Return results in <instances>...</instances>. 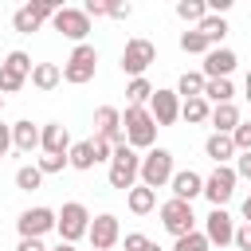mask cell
Here are the masks:
<instances>
[{
  "instance_id": "f546056e",
  "label": "cell",
  "mask_w": 251,
  "mask_h": 251,
  "mask_svg": "<svg viewBox=\"0 0 251 251\" xmlns=\"http://www.w3.org/2000/svg\"><path fill=\"white\" fill-rule=\"evenodd\" d=\"M176 16H180L184 24H196V27H200V20L208 16V4H204V0H176Z\"/></svg>"
},
{
  "instance_id": "d590c367",
  "label": "cell",
  "mask_w": 251,
  "mask_h": 251,
  "mask_svg": "<svg viewBox=\"0 0 251 251\" xmlns=\"http://www.w3.org/2000/svg\"><path fill=\"white\" fill-rule=\"evenodd\" d=\"M231 141H235V153H251V122H239Z\"/></svg>"
},
{
  "instance_id": "5bb4252c",
  "label": "cell",
  "mask_w": 251,
  "mask_h": 251,
  "mask_svg": "<svg viewBox=\"0 0 251 251\" xmlns=\"http://www.w3.org/2000/svg\"><path fill=\"white\" fill-rule=\"evenodd\" d=\"M86 239L94 243V251H110V247H118V239H122V224H118V216H114V212L94 216V220H90Z\"/></svg>"
},
{
  "instance_id": "7bdbcfd3",
  "label": "cell",
  "mask_w": 251,
  "mask_h": 251,
  "mask_svg": "<svg viewBox=\"0 0 251 251\" xmlns=\"http://www.w3.org/2000/svg\"><path fill=\"white\" fill-rule=\"evenodd\" d=\"M8 149H12V126H4V122H0V161L8 157Z\"/></svg>"
},
{
  "instance_id": "836d02e7",
  "label": "cell",
  "mask_w": 251,
  "mask_h": 251,
  "mask_svg": "<svg viewBox=\"0 0 251 251\" xmlns=\"http://www.w3.org/2000/svg\"><path fill=\"white\" fill-rule=\"evenodd\" d=\"M208 247H212V243H208V235H204V231H188V235H180V239H176V247H173V251H208Z\"/></svg>"
},
{
  "instance_id": "8992f818",
  "label": "cell",
  "mask_w": 251,
  "mask_h": 251,
  "mask_svg": "<svg viewBox=\"0 0 251 251\" xmlns=\"http://www.w3.org/2000/svg\"><path fill=\"white\" fill-rule=\"evenodd\" d=\"M31 71H35V63L27 51H8V59L0 63V94H16L31 78Z\"/></svg>"
},
{
  "instance_id": "8d00e7d4",
  "label": "cell",
  "mask_w": 251,
  "mask_h": 251,
  "mask_svg": "<svg viewBox=\"0 0 251 251\" xmlns=\"http://www.w3.org/2000/svg\"><path fill=\"white\" fill-rule=\"evenodd\" d=\"M122 247H126V251H145V247H149V235H141V231H129Z\"/></svg>"
},
{
  "instance_id": "c3c4849f",
  "label": "cell",
  "mask_w": 251,
  "mask_h": 251,
  "mask_svg": "<svg viewBox=\"0 0 251 251\" xmlns=\"http://www.w3.org/2000/svg\"><path fill=\"white\" fill-rule=\"evenodd\" d=\"M145 251H161V247H157V243H149V247H145Z\"/></svg>"
},
{
  "instance_id": "e0dca14e",
  "label": "cell",
  "mask_w": 251,
  "mask_h": 251,
  "mask_svg": "<svg viewBox=\"0 0 251 251\" xmlns=\"http://www.w3.org/2000/svg\"><path fill=\"white\" fill-rule=\"evenodd\" d=\"M235 51L231 47H212L208 55H204V67H200V75L204 78H231V71H235Z\"/></svg>"
},
{
  "instance_id": "3957f363",
  "label": "cell",
  "mask_w": 251,
  "mask_h": 251,
  "mask_svg": "<svg viewBox=\"0 0 251 251\" xmlns=\"http://www.w3.org/2000/svg\"><path fill=\"white\" fill-rule=\"evenodd\" d=\"M94 71H98V51H94L90 43H78V47L71 51V59L63 63V82L82 86V82L94 78Z\"/></svg>"
},
{
  "instance_id": "2e32d148",
  "label": "cell",
  "mask_w": 251,
  "mask_h": 251,
  "mask_svg": "<svg viewBox=\"0 0 251 251\" xmlns=\"http://www.w3.org/2000/svg\"><path fill=\"white\" fill-rule=\"evenodd\" d=\"M149 114H153L157 126H173V122L180 118V94H176V90H153Z\"/></svg>"
},
{
  "instance_id": "f1b7e54d",
  "label": "cell",
  "mask_w": 251,
  "mask_h": 251,
  "mask_svg": "<svg viewBox=\"0 0 251 251\" xmlns=\"http://www.w3.org/2000/svg\"><path fill=\"white\" fill-rule=\"evenodd\" d=\"M204 98H208V102H216V106L231 102V98H235V86H231V78H208V86H204Z\"/></svg>"
},
{
  "instance_id": "277c9868",
  "label": "cell",
  "mask_w": 251,
  "mask_h": 251,
  "mask_svg": "<svg viewBox=\"0 0 251 251\" xmlns=\"http://www.w3.org/2000/svg\"><path fill=\"white\" fill-rule=\"evenodd\" d=\"M173 173H176V169H173V153H169V149H149V153L141 157V184H145V188H153V192L165 188V184L173 180Z\"/></svg>"
},
{
  "instance_id": "30bf717a",
  "label": "cell",
  "mask_w": 251,
  "mask_h": 251,
  "mask_svg": "<svg viewBox=\"0 0 251 251\" xmlns=\"http://www.w3.org/2000/svg\"><path fill=\"white\" fill-rule=\"evenodd\" d=\"M59 239L63 243H75V239H82L86 231H90V212H86V204H78V200H67L63 204V212H59Z\"/></svg>"
},
{
  "instance_id": "9a60e30c",
  "label": "cell",
  "mask_w": 251,
  "mask_h": 251,
  "mask_svg": "<svg viewBox=\"0 0 251 251\" xmlns=\"http://www.w3.org/2000/svg\"><path fill=\"white\" fill-rule=\"evenodd\" d=\"M204 235H208L212 247H227V243H235V220L224 208H212L204 216Z\"/></svg>"
},
{
  "instance_id": "ac0fdd59",
  "label": "cell",
  "mask_w": 251,
  "mask_h": 251,
  "mask_svg": "<svg viewBox=\"0 0 251 251\" xmlns=\"http://www.w3.org/2000/svg\"><path fill=\"white\" fill-rule=\"evenodd\" d=\"M39 149H43V153H71V129H67L63 122L39 126Z\"/></svg>"
},
{
  "instance_id": "7402d4cb",
  "label": "cell",
  "mask_w": 251,
  "mask_h": 251,
  "mask_svg": "<svg viewBox=\"0 0 251 251\" xmlns=\"http://www.w3.org/2000/svg\"><path fill=\"white\" fill-rule=\"evenodd\" d=\"M239 122H243V118H239V106H235V102L212 106V126H216V133H235Z\"/></svg>"
},
{
  "instance_id": "d6986e66",
  "label": "cell",
  "mask_w": 251,
  "mask_h": 251,
  "mask_svg": "<svg viewBox=\"0 0 251 251\" xmlns=\"http://www.w3.org/2000/svg\"><path fill=\"white\" fill-rule=\"evenodd\" d=\"M169 188H173V196L176 200H196V196H204V176L200 173H192V169H180V173H173V180H169Z\"/></svg>"
},
{
  "instance_id": "ffe728a7",
  "label": "cell",
  "mask_w": 251,
  "mask_h": 251,
  "mask_svg": "<svg viewBox=\"0 0 251 251\" xmlns=\"http://www.w3.org/2000/svg\"><path fill=\"white\" fill-rule=\"evenodd\" d=\"M204 153H208L216 165H227L231 157H239V153H235V141H231V133H212V137L204 141Z\"/></svg>"
},
{
  "instance_id": "f6af8a7d",
  "label": "cell",
  "mask_w": 251,
  "mask_h": 251,
  "mask_svg": "<svg viewBox=\"0 0 251 251\" xmlns=\"http://www.w3.org/2000/svg\"><path fill=\"white\" fill-rule=\"evenodd\" d=\"M243 224H251V192H247V200H243Z\"/></svg>"
},
{
  "instance_id": "8fae6325",
  "label": "cell",
  "mask_w": 251,
  "mask_h": 251,
  "mask_svg": "<svg viewBox=\"0 0 251 251\" xmlns=\"http://www.w3.org/2000/svg\"><path fill=\"white\" fill-rule=\"evenodd\" d=\"M16 227H20V239H43L51 227H59V212H51V208H27V212H20V220H16Z\"/></svg>"
},
{
  "instance_id": "d4e9b609",
  "label": "cell",
  "mask_w": 251,
  "mask_h": 251,
  "mask_svg": "<svg viewBox=\"0 0 251 251\" xmlns=\"http://www.w3.org/2000/svg\"><path fill=\"white\" fill-rule=\"evenodd\" d=\"M63 82V67H55V63H35V71H31V86L35 90H55Z\"/></svg>"
},
{
  "instance_id": "5b68a950",
  "label": "cell",
  "mask_w": 251,
  "mask_h": 251,
  "mask_svg": "<svg viewBox=\"0 0 251 251\" xmlns=\"http://www.w3.org/2000/svg\"><path fill=\"white\" fill-rule=\"evenodd\" d=\"M161 227H165L173 239L196 231V212H192V204H188V200H176V196L165 200V204H161Z\"/></svg>"
},
{
  "instance_id": "60d3db41",
  "label": "cell",
  "mask_w": 251,
  "mask_h": 251,
  "mask_svg": "<svg viewBox=\"0 0 251 251\" xmlns=\"http://www.w3.org/2000/svg\"><path fill=\"white\" fill-rule=\"evenodd\" d=\"M110 16H114V20H129V16H133V8H129L126 0H110Z\"/></svg>"
},
{
  "instance_id": "4316f807",
  "label": "cell",
  "mask_w": 251,
  "mask_h": 251,
  "mask_svg": "<svg viewBox=\"0 0 251 251\" xmlns=\"http://www.w3.org/2000/svg\"><path fill=\"white\" fill-rule=\"evenodd\" d=\"M204 86H208V78L200 71H184L180 82H176V94H180V102L184 98H204Z\"/></svg>"
},
{
  "instance_id": "f35d334b",
  "label": "cell",
  "mask_w": 251,
  "mask_h": 251,
  "mask_svg": "<svg viewBox=\"0 0 251 251\" xmlns=\"http://www.w3.org/2000/svg\"><path fill=\"white\" fill-rule=\"evenodd\" d=\"M94 157H98V165H102V161H114V145L102 141V137H94Z\"/></svg>"
},
{
  "instance_id": "74e56055",
  "label": "cell",
  "mask_w": 251,
  "mask_h": 251,
  "mask_svg": "<svg viewBox=\"0 0 251 251\" xmlns=\"http://www.w3.org/2000/svg\"><path fill=\"white\" fill-rule=\"evenodd\" d=\"M82 12H86V16H110V0H86Z\"/></svg>"
},
{
  "instance_id": "7dc6e473",
  "label": "cell",
  "mask_w": 251,
  "mask_h": 251,
  "mask_svg": "<svg viewBox=\"0 0 251 251\" xmlns=\"http://www.w3.org/2000/svg\"><path fill=\"white\" fill-rule=\"evenodd\" d=\"M247 102H251V71H247Z\"/></svg>"
},
{
  "instance_id": "603a6c76",
  "label": "cell",
  "mask_w": 251,
  "mask_h": 251,
  "mask_svg": "<svg viewBox=\"0 0 251 251\" xmlns=\"http://www.w3.org/2000/svg\"><path fill=\"white\" fill-rule=\"evenodd\" d=\"M67 157H71V169H78V173H90V169L98 165V157H94V137H86V141H75Z\"/></svg>"
},
{
  "instance_id": "44dd1931",
  "label": "cell",
  "mask_w": 251,
  "mask_h": 251,
  "mask_svg": "<svg viewBox=\"0 0 251 251\" xmlns=\"http://www.w3.org/2000/svg\"><path fill=\"white\" fill-rule=\"evenodd\" d=\"M12 145H16L20 153H31V149H39V126H31L27 118H20V122L12 126Z\"/></svg>"
},
{
  "instance_id": "ee69618b",
  "label": "cell",
  "mask_w": 251,
  "mask_h": 251,
  "mask_svg": "<svg viewBox=\"0 0 251 251\" xmlns=\"http://www.w3.org/2000/svg\"><path fill=\"white\" fill-rule=\"evenodd\" d=\"M16 251H47V247H43V239H20Z\"/></svg>"
},
{
  "instance_id": "d6a6232c",
  "label": "cell",
  "mask_w": 251,
  "mask_h": 251,
  "mask_svg": "<svg viewBox=\"0 0 251 251\" xmlns=\"http://www.w3.org/2000/svg\"><path fill=\"white\" fill-rule=\"evenodd\" d=\"M126 98H129V106H145V102L153 98V86H149V78H129V86H126Z\"/></svg>"
},
{
  "instance_id": "4dcf8cb0",
  "label": "cell",
  "mask_w": 251,
  "mask_h": 251,
  "mask_svg": "<svg viewBox=\"0 0 251 251\" xmlns=\"http://www.w3.org/2000/svg\"><path fill=\"white\" fill-rule=\"evenodd\" d=\"M43 184V173H39V165H20L16 169V188H24V192H35Z\"/></svg>"
},
{
  "instance_id": "1f68e13d",
  "label": "cell",
  "mask_w": 251,
  "mask_h": 251,
  "mask_svg": "<svg viewBox=\"0 0 251 251\" xmlns=\"http://www.w3.org/2000/svg\"><path fill=\"white\" fill-rule=\"evenodd\" d=\"M180 51H184V55H208V51H212V43L192 27V31H184V35H180Z\"/></svg>"
},
{
  "instance_id": "52a82bcc",
  "label": "cell",
  "mask_w": 251,
  "mask_h": 251,
  "mask_svg": "<svg viewBox=\"0 0 251 251\" xmlns=\"http://www.w3.org/2000/svg\"><path fill=\"white\" fill-rule=\"evenodd\" d=\"M63 4L59 0H35V4H24V8H16L12 12V27L16 31H24V35H31V31H39L43 27V20H55V12H59Z\"/></svg>"
},
{
  "instance_id": "7a4b0ae2",
  "label": "cell",
  "mask_w": 251,
  "mask_h": 251,
  "mask_svg": "<svg viewBox=\"0 0 251 251\" xmlns=\"http://www.w3.org/2000/svg\"><path fill=\"white\" fill-rule=\"evenodd\" d=\"M137 180H141V157H137V149L118 145V149H114V161H110V188L129 192Z\"/></svg>"
},
{
  "instance_id": "681fc988",
  "label": "cell",
  "mask_w": 251,
  "mask_h": 251,
  "mask_svg": "<svg viewBox=\"0 0 251 251\" xmlns=\"http://www.w3.org/2000/svg\"><path fill=\"white\" fill-rule=\"evenodd\" d=\"M0 110H4V94H0Z\"/></svg>"
},
{
  "instance_id": "4fadbf2b",
  "label": "cell",
  "mask_w": 251,
  "mask_h": 251,
  "mask_svg": "<svg viewBox=\"0 0 251 251\" xmlns=\"http://www.w3.org/2000/svg\"><path fill=\"white\" fill-rule=\"evenodd\" d=\"M94 137L110 141L114 149H118V145H129V141H126V129H122V110L98 106V110H94Z\"/></svg>"
},
{
  "instance_id": "9c48e42d",
  "label": "cell",
  "mask_w": 251,
  "mask_h": 251,
  "mask_svg": "<svg viewBox=\"0 0 251 251\" xmlns=\"http://www.w3.org/2000/svg\"><path fill=\"white\" fill-rule=\"evenodd\" d=\"M235 165H216L212 169V176H204V196H208V204L212 208H224L231 196H235Z\"/></svg>"
},
{
  "instance_id": "ba28073f",
  "label": "cell",
  "mask_w": 251,
  "mask_h": 251,
  "mask_svg": "<svg viewBox=\"0 0 251 251\" xmlns=\"http://www.w3.org/2000/svg\"><path fill=\"white\" fill-rule=\"evenodd\" d=\"M157 63V47L149 39H129L126 51H122V75L129 78H145V71Z\"/></svg>"
},
{
  "instance_id": "e575fe53",
  "label": "cell",
  "mask_w": 251,
  "mask_h": 251,
  "mask_svg": "<svg viewBox=\"0 0 251 251\" xmlns=\"http://www.w3.org/2000/svg\"><path fill=\"white\" fill-rule=\"evenodd\" d=\"M67 165H71L67 153H43V157H39V173H43V176H47V173H63Z\"/></svg>"
},
{
  "instance_id": "b9f144b4",
  "label": "cell",
  "mask_w": 251,
  "mask_h": 251,
  "mask_svg": "<svg viewBox=\"0 0 251 251\" xmlns=\"http://www.w3.org/2000/svg\"><path fill=\"white\" fill-rule=\"evenodd\" d=\"M235 176L251 180V153H239V157H235Z\"/></svg>"
},
{
  "instance_id": "cb8c5ba5",
  "label": "cell",
  "mask_w": 251,
  "mask_h": 251,
  "mask_svg": "<svg viewBox=\"0 0 251 251\" xmlns=\"http://www.w3.org/2000/svg\"><path fill=\"white\" fill-rule=\"evenodd\" d=\"M126 204H129V212H133V216H145V212H153V208H157V192H153V188H145V184H133V188L126 192Z\"/></svg>"
},
{
  "instance_id": "6da1fadb",
  "label": "cell",
  "mask_w": 251,
  "mask_h": 251,
  "mask_svg": "<svg viewBox=\"0 0 251 251\" xmlns=\"http://www.w3.org/2000/svg\"><path fill=\"white\" fill-rule=\"evenodd\" d=\"M122 129H126V141H129V149H153V141H157V122H153V114H149V106H126V114H122Z\"/></svg>"
},
{
  "instance_id": "ab89813d",
  "label": "cell",
  "mask_w": 251,
  "mask_h": 251,
  "mask_svg": "<svg viewBox=\"0 0 251 251\" xmlns=\"http://www.w3.org/2000/svg\"><path fill=\"white\" fill-rule=\"evenodd\" d=\"M235 247L239 251H251V224H239L235 227Z\"/></svg>"
},
{
  "instance_id": "83f0119b",
  "label": "cell",
  "mask_w": 251,
  "mask_h": 251,
  "mask_svg": "<svg viewBox=\"0 0 251 251\" xmlns=\"http://www.w3.org/2000/svg\"><path fill=\"white\" fill-rule=\"evenodd\" d=\"M196 31H200V35H204V39H208V43L216 47V43H220V39L227 35V20H224V16H212V12H208V16L200 20V27H196Z\"/></svg>"
},
{
  "instance_id": "7c38bea8",
  "label": "cell",
  "mask_w": 251,
  "mask_h": 251,
  "mask_svg": "<svg viewBox=\"0 0 251 251\" xmlns=\"http://www.w3.org/2000/svg\"><path fill=\"white\" fill-rule=\"evenodd\" d=\"M51 27L63 31L67 39H75V47H78V43H86V35H90V16H86L82 8H59L55 20H51Z\"/></svg>"
},
{
  "instance_id": "bcb514c9",
  "label": "cell",
  "mask_w": 251,
  "mask_h": 251,
  "mask_svg": "<svg viewBox=\"0 0 251 251\" xmlns=\"http://www.w3.org/2000/svg\"><path fill=\"white\" fill-rule=\"evenodd\" d=\"M55 251H75V243H63V239H59V247H55Z\"/></svg>"
},
{
  "instance_id": "484cf974",
  "label": "cell",
  "mask_w": 251,
  "mask_h": 251,
  "mask_svg": "<svg viewBox=\"0 0 251 251\" xmlns=\"http://www.w3.org/2000/svg\"><path fill=\"white\" fill-rule=\"evenodd\" d=\"M180 118H184L188 126L212 122V102H208V98H184V102H180Z\"/></svg>"
}]
</instances>
